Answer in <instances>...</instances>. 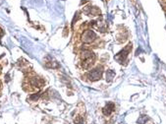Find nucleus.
Returning <instances> with one entry per match:
<instances>
[{
    "label": "nucleus",
    "mask_w": 166,
    "mask_h": 124,
    "mask_svg": "<svg viewBox=\"0 0 166 124\" xmlns=\"http://www.w3.org/2000/svg\"><path fill=\"white\" fill-rule=\"evenodd\" d=\"M131 49H132V44H129V45H127V47H125L123 50H121V51L115 56V59L116 60H118L120 63L124 62L125 59H126V57L128 56V53L130 52Z\"/></svg>",
    "instance_id": "obj_2"
},
{
    "label": "nucleus",
    "mask_w": 166,
    "mask_h": 124,
    "mask_svg": "<svg viewBox=\"0 0 166 124\" xmlns=\"http://www.w3.org/2000/svg\"><path fill=\"white\" fill-rule=\"evenodd\" d=\"M95 38H97V35H95V32L94 31H91V30L85 32L83 35V41L86 43H92V41L95 40Z\"/></svg>",
    "instance_id": "obj_3"
},
{
    "label": "nucleus",
    "mask_w": 166,
    "mask_h": 124,
    "mask_svg": "<svg viewBox=\"0 0 166 124\" xmlns=\"http://www.w3.org/2000/svg\"><path fill=\"white\" fill-rule=\"evenodd\" d=\"M101 75H102V69H101V67L100 68L98 67L97 69L92 70L91 72L88 74V77L92 80V81H95V80L100 79Z\"/></svg>",
    "instance_id": "obj_4"
},
{
    "label": "nucleus",
    "mask_w": 166,
    "mask_h": 124,
    "mask_svg": "<svg viewBox=\"0 0 166 124\" xmlns=\"http://www.w3.org/2000/svg\"><path fill=\"white\" fill-rule=\"evenodd\" d=\"M82 59H83V67L85 69H89L94 63V54L89 50H85L82 53Z\"/></svg>",
    "instance_id": "obj_1"
},
{
    "label": "nucleus",
    "mask_w": 166,
    "mask_h": 124,
    "mask_svg": "<svg viewBox=\"0 0 166 124\" xmlns=\"http://www.w3.org/2000/svg\"><path fill=\"white\" fill-rule=\"evenodd\" d=\"M2 35H3V31H2V30L0 29V37H1Z\"/></svg>",
    "instance_id": "obj_6"
},
{
    "label": "nucleus",
    "mask_w": 166,
    "mask_h": 124,
    "mask_svg": "<svg viewBox=\"0 0 166 124\" xmlns=\"http://www.w3.org/2000/svg\"><path fill=\"white\" fill-rule=\"evenodd\" d=\"M0 88H1V83H0Z\"/></svg>",
    "instance_id": "obj_7"
},
{
    "label": "nucleus",
    "mask_w": 166,
    "mask_h": 124,
    "mask_svg": "<svg viewBox=\"0 0 166 124\" xmlns=\"http://www.w3.org/2000/svg\"><path fill=\"white\" fill-rule=\"evenodd\" d=\"M0 69H1V68H0Z\"/></svg>",
    "instance_id": "obj_8"
},
{
    "label": "nucleus",
    "mask_w": 166,
    "mask_h": 124,
    "mask_svg": "<svg viewBox=\"0 0 166 124\" xmlns=\"http://www.w3.org/2000/svg\"><path fill=\"white\" fill-rule=\"evenodd\" d=\"M114 108H115L114 105H113L112 102H109L108 105H107L105 107L103 108V113L105 115H109L113 110H114Z\"/></svg>",
    "instance_id": "obj_5"
}]
</instances>
